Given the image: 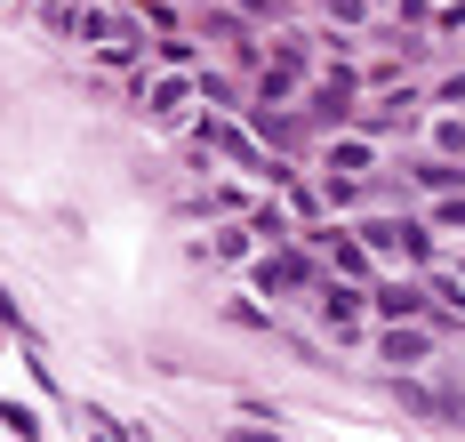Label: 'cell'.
Segmentation results:
<instances>
[{"label": "cell", "mask_w": 465, "mask_h": 442, "mask_svg": "<svg viewBox=\"0 0 465 442\" xmlns=\"http://www.w3.org/2000/svg\"><path fill=\"white\" fill-rule=\"evenodd\" d=\"M232 442H273V435H265V427H241V435H232Z\"/></svg>", "instance_id": "6da1fadb"}]
</instances>
